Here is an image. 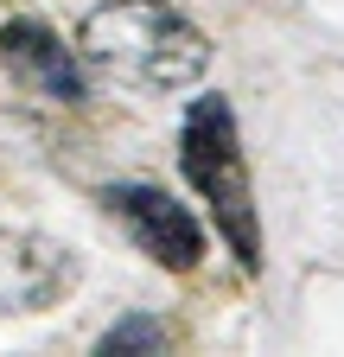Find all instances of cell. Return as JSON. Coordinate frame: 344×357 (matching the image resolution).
<instances>
[{
    "label": "cell",
    "instance_id": "cell-3",
    "mask_svg": "<svg viewBox=\"0 0 344 357\" xmlns=\"http://www.w3.org/2000/svg\"><path fill=\"white\" fill-rule=\"evenodd\" d=\"M102 198H109V211L127 223V236H134L159 268L191 275V268L204 261V223L172 198V192H159V185H109Z\"/></svg>",
    "mask_w": 344,
    "mask_h": 357
},
{
    "label": "cell",
    "instance_id": "cell-2",
    "mask_svg": "<svg viewBox=\"0 0 344 357\" xmlns=\"http://www.w3.org/2000/svg\"><path fill=\"white\" fill-rule=\"evenodd\" d=\"M179 166L191 178V192L210 204L217 230L230 236L236 261L262 268V217H255V185H249V160H242V141H236V115H230V96H198L191 115H185V134H179Z\"/></svg>",
    "mask_w": 344,
    "mask_h": 357
},
{
    "label": "cell",
    "instance_id": "cell-1",
    "mask_svg": "<svg viewBox=\"0 0 344 357\" xmlns=\"http://www.w3.org/2000/svg\"><path fill=\"white\" fill-rule=\"evenodd\" d=\"M90 70L127 96H166L204 77L210 38L166 0H102L77 32Z\"/></svg>",
    "mask_w": 344,
    "mask_h": 357
},
{
    "label": "cell",
    "instance_id": "cell-4",
    "mask_svg": "<svg viewBox=\"0 0 344 357\" xmlns=\"http://www.w3.org/2000/svg\"><path fill=\"white\" fill-rule=\"evenodd\" d=\"M77 287V255L52 236L0 230V312H45Z\"/></svg>",
    "mask_w": 344,
    "mask_h": 357
},
{
    "label": "cell",
    "instance_id": "cell-6",
    "mask_svg": "<svg viewBox=\"0 0 344 357\" xmlns=\"http://www.w3.org/2000/svg\"><path fill=\"white\" fill-rule=\"evenodd\" d=\"M96 351H166V326L147 319V312H127V319H115V326L102 332Z\"/></svg>",
    "mask_w": 344,
    "mask_h": 357
},
{
    "label": "cell",
    "instance_id": "cell-5",
    "mask_svg": "<svg viewBox=\"0 0 344 357\" xmlns=\"http://www.w3.org/2000/svg\"><path fill=\"white\" fill-rule=\"evenodd\" d=\"M0 64H7V77L19 89H38V96H58V102L83 96V70L45 20H7L0 26Z\"/></svg>",
    "mask_w": 344,
    "mask_h": 357
}]
</instances>
